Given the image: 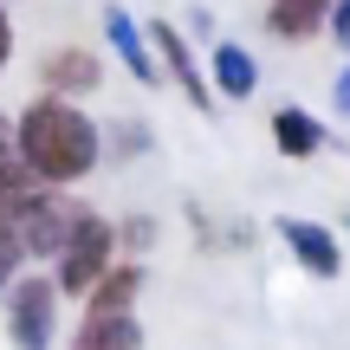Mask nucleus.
I'll return each instance as SVG.
<instances>
[{"instance_id":"f257e3e1","label":"nucleus","mask_w":350,"mask_h":350,"mask_svg":"<svg viewBox=\"0 0 350 350\" xmlns=\"http://www.w3.org/2000/svg\"><path fill=\"white\" fill-rule=\"evenodd\" d=\"M7 130H13V156H20L26 182L78 188L104 163V130H98V117H91L78 98L39 91L33 104H20V111L7 117Z\"/></svg>"},{"instance_id":"a211bd4d","label":"nucleus","mask_w":350,"mask_h":350,"mask_svg":"<svg viewBox=\"0 0 350 350\" xmlns=\"http://www.w3.org/2000/svg\"><path fill=\"white\" fill-rule=\"evenodd\" d=\"M331 104H338V111L350 117V65H344V72H338V85H331Z\"/></svg>"},{"instance_id":"9d476101","label":"nucleus","mask_w":350,"mask_h":350,"mask_svg":"<svg viewBox=\"0 0 350 350\" xmlns=\"http://www.w3.org/2000/svg\"><path fill=\"white\" fill-rule=\"evenodd\" d=\"M143 260H111L98 279H91V292H85V312H137V299H143Z\"/></svg>"},{"instance_id":"423d86ee","label":"nucleus","mask_w":350,"mask_h":350,"mask_svg":"<svg viewBox=\"0 0 350 350\" xmlns=\"http://www.w3.org/2000/svg\"><path fill=\"white\" fill-rule=\"evenodd\" d=\"M39 85H46L52 98H91V91L104 85V59L91 46H52L46 59H39Z\"/></svg>"},{"instance_id":"2eb2a0df","label":"nucleus","mask_w":350,"mask_h":350,"mask_svg":"<svg viewBox=\"0 0 350 350\" xmlns=\"http://www.w3.org/2000/svg\"><path fill=\"white\" fill-rule=\"evenodd\" d=\"M325 33L338 39L344 52H350V0H331V13H325Z\"/></svg>"},{"instance_id":"ddd939ff","label":"nucleus","mask_w":350,"mask_h":350,"mask_svg":"<svg viewBox=\"0 0 350 350\" xmlns=\"http://www.w3.org/2000/svg\"><path fill=\"white\" fill-rule=\"evenodd\" d=\"M104 39H111V52L130 65V78H137V85H163V72H156V59H150V39L130 26V13H124V7L104 13Z\"/></svg>"},{"instance_id":"6e6552de","label":"nucleus","mask_w":350,"mask_h":350,"mask_svg":"<svg viewBox=\"0 0 350 350\" xmlns=\"http://www.w3.org/2000/svg\"><path fill=\"white\" fill-rule=\"evenodd\" d=\"M201 72H208V91H214L221 104H247L253 91H260V59H253L240 39H221V46L208 52Z\"/></svg>"},{"instance_id":"39448f33","label":"nucleus","mask_w":350,"mask_h":350,"mask_svg":"<svg viewBox=\"0 0 350 350\" xmlns=\"http://www.w3.org/2000/svg\"><path fill=\"white\" fill-rule=\"evenodd\" d=\"M143 39H150V59H156V72H163L169 85L182 91V98L195 104L201 117H208V111H214V91H208V72H201L195 46H188V39L175 33L169 20H156V26H150V33H143Z\"/></svg>"},{"instance_id":"7ed1b4c3","label":"nucleus","mask_w":350,"mask_h":350,"mask_svg":"<svg viewBox=\"0 0 350 350\" xmlns=\"http://www.w3.org/2000/svg\"><path fill=\"white\" fill-rule=\"evenodd\" d=\"M111 260H117V234H111V221H104L98 208H78L72 234H65L59 253H52V286H59V299H85L91 279H98Z\"/></svg>"},{"instance_id":"20e7f679","label":"nucleus","mask_w":350,"mask_h":350,"mask_svg":"<svg viewBox=\"0 0 350 350\" xmlns=\"http://www.w3.org/2000/svg\"><path fill=\"white\" fill-rule=\"evenodd\" d=\"M0 299H7L13 350H52V338H59V286L46 273H13Z\"/></svg>"},{"instance_id":"f3484780","label":"nucleus","mask_w":350,"mask_h":350,"mask_svg":"<svg viewBox=\"0 0 350 350\" xmlns=\"http://www.w3.org/2000/svg\"><path fill=\"white\" fill-rule=\"evenodd\" d=\"M13 65V13H7V0H0V72Z\"/></svg>"},{"instance_id":"0eeeda50","label":"nucleus","mask_w":350,"mask_h":350,"mask_svg":"<svg viewBox=\"0 0 350 350\" xmlns=\"http://www.w3.org/2000/svg\"><path fill=\"white\" fill-rule=\"evenodd\" d=\"M279 240H286V253H292L312 279H338V273H344V247H338L331 227L305 221V214H286V221H279Z\"/></svg>"},{"instance_id":"4468645a","label":"nucleus","mask_w":350,"mask_h":350,"mask_svg":"<svg viewBox=\"0 0 350 350\" xmlns=\"http://www.w3.org/2000/svg\"><path fill=\"white\" fill-rule=\"evenodd\" d=\"M111 234H117V253L124 260H143L156 247V214H124V221H111Z\"/></svg>"},{"instance_id":"1a4fd4ad","label":"nucleus","mask_w":350,"mask_h":350,"mask_svg":"<svg viewBox=\"0 0 350 350\" xmlns=\"http://www.w3.org/2000/svg\"><path fill=\"white\" fill-rule=\"evenodd\" d=\"M325 124H318L305 104H279L273 111V150L292 156V163H312V156H325Z\"/></svg>"},{"instance_id":"f03ea898","label":"nucleus","mask_w":350,"mask_h":350,"mask_svg":"<svg viewBox=\"0 0 350 350\" xmlns=\"http://www.w3.org/2000/svg\"><path fill=\"white\" fill-rule=\"evenodd\" d=\"M78 208H85V201H72V188L26 182L0 214H7V234H13V247H20V260H52V253H59V240L72 234Z\"/></svg>"},{"instance_id":"9b49d317","label":"nucleus","mask_w":350,"mask_h":350,"mask_svg":"<svg viewBox=\"0 0 350 350\" xmlns=\"http://www.w3.org/2000/svg\"><path fill=\"white\" fill-rule=\"evenodd\" d=\"M65 350H143L137 312H85Z\"/></svg>"},{"instance_id":"f8f14e48","label":"nucleus","mask_w":350,"mask_h":350,"mask_svg":"<svg viewBox=\"0 0 350 350\" xmlns=\"http://www.w3.org/2000/svg\"><path fill=\"white\" fill-rule=\"evenodd\" d=\"M325 13L331 0H266V33L279 46H305V39L325 33Z\"/></svg>"},{"instance_id":"dca6fc26","label":"nucleus","mask_w":350,"mask_h":350,"mask_svg":"<svg viewBox=\"0 0 350 350\" xmlns=\"http://www.w3.org/2000/svg\"><path fill=\"white\" fill-rule=\"evenodd\" d=\"M20 273V247H13V234H7V214H0V292H7V279Z\"/></svg>"}]
</instances>
